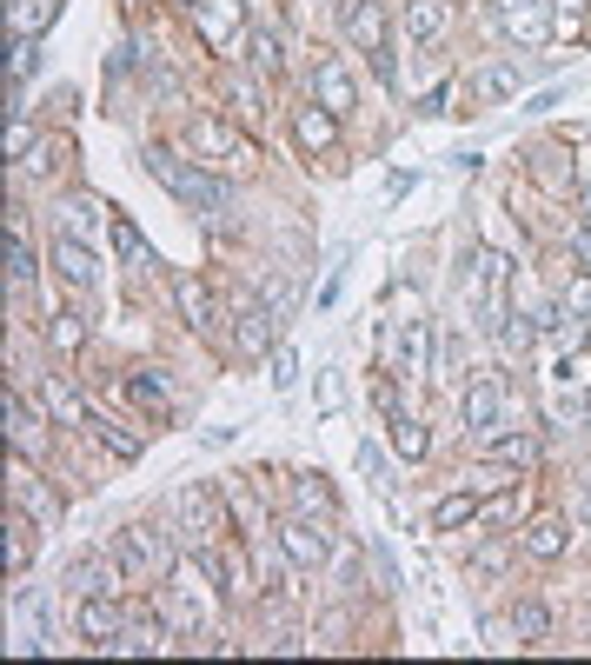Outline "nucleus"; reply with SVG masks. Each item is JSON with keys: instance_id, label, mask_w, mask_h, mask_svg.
Wrapping results in <instances>:
<instances>
[{"instance_id": "32", "label": "nucleus", "mask_w": 591, "mask_h": 665, "mask_svg": "<svg viewBox=\"0 0 591 665\" xmlns=\"http://www.w3.org/2000/svg\"><path fill=\"white\" fill-rule=\"evenodd\" d=\"M34 427H47V420H40V412H34V406L8 386V433H14V446H27V440H34Z\"/></svg>"}, {"instance_id": "1", "label": "nucleus", "mask_w": 591, "mask_h": 665, "mask_svg": "<svg viewBox=\"0 0 591 665\" xmlns=\"http://www.w3.org/2000/svg\"><path fill=\"white\" fill-rule=\"evenodd\" d=\"M146 174L174 194L180 207H193V213H206V220H226V213H233V187H226L220 174H206L200 160L174 153V147H146Z\"/></svg>"}, {"instance_id": "31", "label": "nucleus", "mask_w": 591, "mask_h": 665, "mask_svg": "<svg viewBox=\"0 0 591 665\" xmlns=\"http://www.w3.org/2000/svg\"><path fill=\"white\" fill-rule=\"evenodd\" d=\"M54 14H60V0H21V8H14V34H21V40H34Z\"/></svg>"}, {"instance_id": "22", "label": "nucleus", "mask_w": 591, "mask_h": 665, "mask_svg": "<svg viewBox=\"0 0 591 665\" xmlns=\"http://www.w3.org/2000/svg\"><path fill=\"white\" fill-rule=\"evenodd\" d=\"M94 226H101V207H94L87 194L60 200V233H67V240H87V246H94Z\"/></svg>"}, {"instance_id": "10", "label": "nucleus", "mask_w": 591, "mask_h": 665, "mask_svg": "<svg viewBox=\"0 0 591 665\" xmlns=\"http://www.w3.org/2000/svg\"><path fill=\"white\" fill-rule=\"evenodd\" d=\"M8 486H14V506H21L34 526H54V520H60V499L27 472V459H14V479H8Z\"/></svg>"}, {"instance_id": "39", "label": "nucleus", "mask_w": 591, "mask_h": 665, "mask_svg": "<svg viewBox=\"0 0 591 665\" xmlns=\"http://www.w3.org/2000/svg\"><path fill=\"white\" fill-rule=\"evenodd\" d=\"M571 260L591 273V220H578V226H571Z\"/></svg>"}, {"instance_id": "11", "label": "nucleus", "mask_w": 591, "mask_h": 665, "mask_svg": "<svg viewBox=\"0 0 591 665\" xmlns=\"http://www.w3.org/2000/svg\"><path fill=\"white\" fill-rule=\"evenodd\" d=\"M54 267H60V280H67L73 293H87V287L101 280V267H94V246H87V240H67V233L54 240Z\"/></svg>"}, {"instance_id": "37", "label": "nucleus", "mask_w": 591, "mask_h": 665, "mask_svg": "<svg viewBox=\"0 0 591 665\" xmlns=\"http://www.w3.org/2000/svg\"><path fill=\"white\" fill-rule=\"evenodd\" d=\"M107 652H159V626H153V619H146V626H140V619H127V626H120V639H114Z\"/></svg>"}, {"instance_id": "33", "label": "nucleus", "mask_w": 591, "mask_h": 665, "mask_svg": "<svg viewBox=\"0 0 591 665\" xmlns=\"http://www.w3.org/2000/svg\"><path fill=\"white\" fill-rule=\"evenodd\" d=\"M492 459L498 466H532L539 459V440L532 433H505V440H492Z\"/></svg>"}, {"instance_id": "21", "label": "nucleus", "mask_w": 591, "mask_h": 665, "mask_svg": "<svg viewBox=\"0 0 591 665\" xmlns=\"http://www.w3.org/2000/svg\"><path fill=\"white\" fill-rule=\"evenodd\" d=\"M87 433H94V440H101L114 459H140V446H146L140 433H127L120 420H107V412H94V420H87Z\"/></svg>"}, {"instance_id": "9", "label": "nucleus", "mask_w": 591, "mask_h": 665, "mask_svg": "<svg viewBox=\"0 0 591 665\" xmlns=\"http://www.w3.org/2000/svg\"><path fill=\"white\" fill-rule=\"evenodd\" d=\"M426 347H433V326H426V319H412V326H399L392 340H386V353H392V373H399V380H412V373H426Z\"/></svg>"}, {"instance_id": "17", "label": "nucleus", "mask_w": 591, "mask_h": 665, "mask_svg": "<svg viewBox=\"0 0 591 665\" xmlns=\"http://www.w3.org/2000/svg\"><path fill=\"white\" fill-rule=\"evenodd\" d=\"M180 513H187V526L233 533V526H226V513H220V492H213V486H180Z\"/></svg>"}, {"instance_id": "34", "label": "nucleus", "mask_w": 591, "mask_h": 665, "mask_svg": "<svg viewBox=\"0 0 591 665\" xmlns=\"http://www.w3.org/2000/svg\"><path fill=\"white\" fill-rule=\"evenodd\" d=\"M8 280L14 287L34 280V254H27V240H21V220H8Z\"/></svg>"}, {"instance_id": "35", "label": "nucleus", "mask_w": 591, "mask_h": 665, "mask_svg": "<svg viewBox=\"0 0 591 665\" xmlns=\"http://www.w3.org/2000/svg\"><path fill=\"white\" fill-rule=\"evenodd\" d=\"M127 393H133V406L153 412V420H166V386H159L153 373H127Z\"/></svg>"}, {"instance_id": "19", "label": "nucleus", "mask_w": 591, "mask_h": 665, "mask_svg": "<svg viewBox=\"0 0 591 665\" xmlns=\"http://www.w3.org/2000/svg\"><path fill=\"white\" fill-rule=\"evenodd\" d=\"M206 565L220 572V593H226V599H246V593H252V572H246V552H239V546L206 552Z\"/></svg>"}, {"instance_id": "36", "label": "nucleus", "mask_w": 591, "mask_h": 665, "mask_svg": "<svg viewBox=\"0 0 591 665\" xmlns=\"http://www.w3.org/2000/svg\"><path fill=\"white\" fill-rule=\"evenodd\" d=\"M293 506H299V513H306V506H312V513H319V520H326V513H332V492H326V486H319V472H299V479H293Z\"/></svg>"}, {"instance_id": "43", "label": "nucleus", "mask_w": 591, "mask_h": 665, "mask_svg": "<svg viewBox=\"0 0 591 665\" xmlns=\"http://www.w3.org/2000/svg\"><path fill=\"white\" fill-rule=\"evenodd\" d=\"M114 240H120V254H127V260H140V233H133L127 220H114Z\"/></svg>"}, {"instance_id": "2", "label": "nucleus", "mask_w": 591, "mask_h": 665, "mask_svg": "<svg viewBox=\"0 0 591 665\" xmlns=\"http://www.w3.org/2000/svg\"><path fill=\"white\" fill-rule=\"evenodd\" d=\"M492 21H498L505 40H519V47H545V34H552L545 0H492Z\"/></svg>"}, {"instance_id": "23", "label": "nucleus", "mask_w": 591, "mask_h": 665, "mask_svg": "<svg viewBox=\"0 0 591 665\" xmlns=\"http://www.w3.org/2000/svg\"><path fill=\"white\" fill-rule=\"evenodd\" d=\"M246 60L260 67L267 80H280L286 73V54H280V34H267V27H246Z\"/></svg>"}, {"instance_id": "13", "label": "nucleus", "mask_w": 591, "mask_h": 665, "mask_svg": "<svg viewBox=\"0 0 591 665\" xmlns=\"http://www.w3.org/2000/svg\"><path fill=\"white\" fill-rule=\"evenodd\" d=\"M114 565H120V559H107V552H80V559L67 565V593H73V599L114 593Z\"/></svg>"}, {"instance_id": "7", "label": "nucleus", "mask_w": 591, "mask_h": 665, "mask_svg": "<svg viewBox=\"0 0 591 665\" xmlns=\"http://www.w3.org/2000/svg\"><path fill=\"white\" fill-rule=\"evenodd\" d=\"M280 552H286L293 565H306V572H312V565H326V526H319V520H306V513H299V520H286V526H280Z\"/></svg>"}, {"instance_id": "20", "label": "nucleus", "mask_w": 591, "mask_h": 665, "mask_svg": "<svg viewBox=\"0 0 591 665\" xmlns=\"http://www.w3.org/2000/svg\"><path fill=\"white\" fill-rule=\"evenodd\" d=\"M40 399H47V412H54L60 427H87L94 420V406H80L73 386H60V380H40Z\"/></svg>"}, {"instance_id": "27", "label": "nucleus", "mask_w": 591, "mask_h": 665, "mask_svg": "<svg viewBox=\"0 0 591 665\" xmlns=\"http://www.w3.org/2000/svg\"><path fill=\"white\" fill-rule=\"evenodd\" d=\"M525 552L532 559H558L565 552V520H532L525 526Z\"/></svg>"}, {"instance_id": "30", "label": "nucleus", "mask_w": 591, "mask_h": 665, "mask_svg": "<svg viewBox=\"0 0 591 665\" xmlns=\"http://www.w3.org/2000/svg\"><path fill=\"white\" fill-rule=\"evenodd\" d=\"M465 520H478V499H472V492H452V499H439V506H433V526H439V533H452V526H465Z\"/></svg>"}, {"instance_id": "29", "label": "nucleus", "mask_w": 591, "mask_h": 665, "mask_svg": "<svg viewBox=\"0 0 591 665\" xmlns=\"http://www.w3.org/2000/svg\"><path fill=\"white\" fill-rule=\"evenodd\" d=\"M472 94H478V101H512V94H519V67H485V73L472 80Z\"/></svg>"}, {"instance_id": "16", "label": "nucleus", "mask_w": 591, "mask_h": 665, "mask_svg": "<svg viewBox=\"0 0 591 665\" xmlns=\"http://www.w3.org/2000/svg\"><path fill=\"white\" fill-rule=\"evenodd\" d=\"M346 34L359 40V54H373L386 67V14L373 8V0H359V8H346Z\"/></svg>"}, {"instance_id": "44", "label": "nucleus", "mask_w": 591, "mask_h": 665, "mask_svg": "<svg viewBox=\"0 0 591 665\" xmlns=\"http://www.w3.org/2000/svg\"><path fill=\"white\" fill-rule=\"evenodd\" d=\"M187 8H200V0H187Z\"/></svg>"}, {"instance_id": "8", "label": "nucleus", "mask_w": 591, "mask_h": 665, "mask_svg": "<svg viewBox=\"0 0 591 665\" xmlns=\"http://www.w3.org/2000/svg\"><path fill=\"white\" fill-rule=\"evenodd\" d=\"M312 101H319V107H332V114L346 120V114L359 107V94H353V73H346L340 60H319V67H312Z\"/></svg>"}, {"instance_id": "28", "label": "nucleus", "mask_w": 591, "mask_h": 665, "mask_svg": "<svg viewBox=\"0 0 591 665\" xmlns=\"http://www.w3.org/2000/svg\"><path fill=\"white\" fill-rule=\"evenodd\" d=\"M27 533H34V520L14 506V513H8V572H14V579L27 572V552H34V539H27Z\"/></svg>"}, {"instance_id": "40", "label": "nucleus", "mask_w": 591, "mask_h": 665, "mask_svg": "<svg viewBox=\"0 0 591 665\" xmlns=\"http://www.w3.org/2000/svg\"><path fill=\"white\" fill-rule=\"evenodd\" d=\"M8 153H14V160H27V153H34V133H27V120H14V127H8Z\"/></svg>"}, {"instance_id": "38", "label": "nucleus", "mask_w": 591, "mask_h": 665, "mask_svg": "<svg viewBox=\"0 0 591 665\" xmlns=\"http://www.w3.org/2000/svg\"><path fill=\"white\" fill-rule=\"evenodd\" d=\"M54 347H60V353H80V347H87V326H80V313H54Z\"/></svg>"}, {"instance_id": "6", "label": "nucleus", "mask_w": 591, "mask_h": 665, "mask_svg": "<svg viewBox=\"0 0 591 665\" xmlns=\"http://www.w3.org/2000/svg\"><path fill=\"white\" fill-rule=\"evenodd\" d=\"M498 420H505V380L485 373V380L465 386V427H472V433H492Z\"/></svg>"}, {"instance_id": "25", "label": "nucleus", "mask_w": 591, "mask_h": 665, "mask_svg": "<svg viewBox=\"0 0 591 665\" xmlns=\"http://www.w3.org/2000/svg\"><path fill=\"white\" fill-rule=\"evenodd\" d=\"M193 147H200V153H213V160H226V166H239V140H233L220 120H206V114L193 120Z\"/></svg>"}, {"instance_id": "12", "label": "nucleus", "mask_w": 591, "mask_h": 665, "mask_svg": "<svg viewBox=\"0 0 591 665\" xmlns=\"http://www.w3.org/2000/svg\"><path fill=\"white\" fill-rule=\"evenodd\" d=\"M293 133H299V147H306V153H332V147H340V114L319 107V101H306V107H299V120H293Z\"/></svg>"}, {"instance_id": "41", "label": "nucleus", "mask_w": 591, "mask_h": 665, "mask_svg": "<svg viewBox=\"0 0 591 665\" xmlns=\"http://www.w3.org/2000/svg\"><path fill=\"white\" fill-rule=\"evenodd\" d=\"M273 380H280V386H293V380H299V360H293V353H286V347H280V353H273Z\"/></svg>"}, {"instance_id": "3", "label": "nucleus", "mask_w": 591, "mask_h": 665, "mask_svg": "<svg viewBox=\"0 0 591 665\" xmlns=\"http://www.w3.org/2000/svg\"><path fill=\"white\" fill-rule=\"evenodd\" d=\"M193 21H200V40H206L213 54H226V47L239 40V27H246V8H239V0H200Z\"/></svg>"}, {"instance_id": "42", "label": "nucleus", "mask_w": 591, "mask_h": 665, "mask_svg": "<svg viewBox=\"0 0 591 665\" xmlns=\"http://www.w3.org/2000/svg\"><path fill=\"white\" fill-rule=\"evenodd\" d=\"M578 14H584V0H558V34H578Z\"/></svg>"}, {"instance_id": "26", "label": "nucleus", "mask_w": 591, "mask_h": 665, "mask_svg": "<svg viewBox=\"0 0 591 665\" xmlns=\"http://www.w3.org/2000/svg\"><path fill=\"white\" fill-rule=\"evenodd\" d=\"M505 626L519 632V645H532V639H545V632H552V612H545L539 599H519V606H512V619H505Z\"/></svg>"}, {"instance_id": "15", "label": "nucleus", "mask_w": 591, "mask_h": 665, "mask_svg": "<svg viewBox=\"0 0 591 665\" xmlns=\"http://www.w3.org/2000/svg\"><path fill=\"white\" fill-rule=\"evenodd\" d=\"M174 300H180V319L193 326V332H213V319H220V306H213V293L193 280V273H174Z\"/></svg>"}, {"instance_id": "4", "label": "nucleus", "mask_w": 591, "mask_h": 665, "mask_svg": "<svg viewBox=\"0 0 591 665\" xmlns=\"http://www.w3.org/2000/svg\"><path fill=\"white\" fill-rule=\"evenodd\" d=\"M120 606L107 599V593H87V599H80V639H87V652H107L114 639H120Z\"/></svg>"}, {"instance_id": "14", "label": "nucleus", "mask_w": 591, "mask_h": 665, "mask_svg": "<svg viewBox=\"0 0 591 665\" xmlns=\"http://www.w3.org/2000/svg\"><path fill=\"white\" fill-rule=\"evenodd\" d=\"M379 412H386V427H392L399 459H426V427H418V420H412V412H405L392 393H379Z\"/></svg>"}, {"instance_id": "18", "label": "nucleus", "mask_w": 591, "mask_h": 665, "mask_svg": "<svg viewBox=\"0 0 591 665\" xmlns=\"http://www.w3.org/2000/svg\"><path fill=\"white\" fill-rule=\"evenodd\" d=\"M452 27V8L446 0H405V34L412 40H439Z\"/></svg>"}, {"instance_id": "24", "label": "nucleus", "mask_w": 591, "mask_h": 665, "mask_svg": "<svg viewBox=\"0 0 591 665\" xmlns=\"http://www.w3.org/2000/svg\"><path fill=\"white\" fill-rule=\"evenodd\" d=\"M226 114H233L239 127H260V114H267V94L252 88V80H226Z\"/></svg>"}, {"instance_id": "5", "label": "nucleus", "mask_w": 591, "mask_h": 665, "mask_svg": "<svg viewBox=\"0 0 591 665\" xmlns=\"http://www.w3.org/2000/svg\"><path fill=\"white\" fill-rule=\"evenodd\" d=\"M273 306H260V300H233V340H239V353H267L273 347Z\"/></svg>"}]
</instances>
